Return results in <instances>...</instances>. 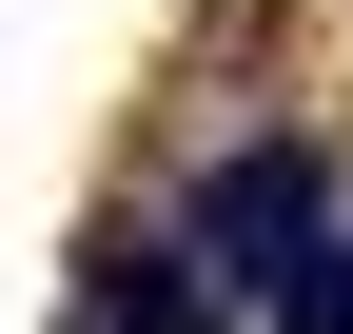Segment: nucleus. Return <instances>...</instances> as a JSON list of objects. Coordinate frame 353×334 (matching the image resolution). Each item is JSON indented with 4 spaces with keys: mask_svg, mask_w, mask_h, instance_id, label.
I'll return each instance as SVG.
<instances>
[{
    "mask_svg": "<svg viewBox=\"0 0 353 334\" xmlns=\"http://www.w3.org/2000/svg\"><path fill=\"white\" fill-rule=\"evenodd\" d=\"M334 177H314V138H255V157H216L196 177V217H176V256H196V295H294V275L334 256Z\"/></svg>",
    "mask_w": 353,
    "mask_h": 334,
    "instance_id": "1",
    "label": "nucleus"
},
{
    "mask_svg": "<svg viewBox=\"0 0 353 334\" xmlns=\"http://www.w3.org/2000/svg\"><path fill=\"white\" fill-rule=\"evenodd\" d=\"M99 334H196V256L176 236H99Z\"/></svg>",
    "mask_w": 353,
    "mask_h": 334,
    "instance_id": "2",
    "label": "nucleus"
}]
</instances>
